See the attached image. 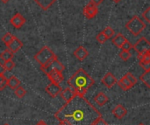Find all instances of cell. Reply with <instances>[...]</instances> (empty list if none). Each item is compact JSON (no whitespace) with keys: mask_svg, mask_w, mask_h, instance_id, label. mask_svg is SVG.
<instances>
[{"mask_svg":"<svg viewBox=\"0 0 150 125\" xmlns=\"http://www.w3.org/2000/svg\"><path fill=\"white\" fill-rule=\"evenodd\" d=\"M0 1H1L2 3H4V4H6V3H8L10 0H0Z\"/></svg>","mask_w":150,"mask_h":125,"instance_id":"obj_39","label":"cell"},{"mask_svg":"<svg viewBox=\"0 0 150 125\" xmlns=\"http://www.w3.org/2000/svg\"><path fill=\"white\" fill-rule=\"evenodd\" d=\"M38 4H39V6L42 9V10H44V11H47V10H48L55 2H56V0H34Z\"/></svg>","mask_w":150,"mask_h":125,"instance_id":"obj_19","label":"cell"},{"mask_svg":"<svg viewBox=\"0 0 150 125\" xmlns=\"http://www.w3.org/2000/svg\"><path fill=\"white\" fill-rule=\"evenodd\" d=\"M142 18L147 21V23H149L150 22V7H149L142 14Z\"/></svg>","mask_w":150,"mask_h":125,"instance_id":"obj_33","label":"cell"},{"mask_svg":"<svg viewBox=\"0 0 150 125\" xmlns=\"http://www.w3.org/2000/svg\"><path fill=\"white\" fill-rule=\"evenodd\" d=\"M127 38L123 35V34H121V33H118L117 35H115V37L112 39V44L113 45H115L117 47H119V48H121V46L124 45V43L127 41Z\"/></svg>","mask_w":150,"mask_h":125,"instance_id":"obj_18","label":"cell"},{"mask_svg":"<svg viewBox=\"0 0 150 125\" xmlns=\"http://www.w3.org/2000/svg\"><path fill=\"white\" fill-rule=\"evenodd\" d=\"M54 117L68 125H91L102 117V115L84 96L76 94L55 112Z\"/></svg>","mask_w":150,"mask_h":125,"instance_id":"obj_1","label":"cell"},{"mask_svg":"<svg viewBox=\"0 0 150 125\" xmlns=\"http://www.w3.org/2000/svg\"><path fill=\"white\" fill-rule=\"evenodd\" d=\"M96 39H97L98 42V43H100V44H104V43H105V42L107 41V39H107V37L105 35V33H104L103 32H99V33L97 35Z\"/></svg>","mask_w":150,"mask_h":125,"instance_id":"obj_26","label":"cell"},{"mask_svg":"<svg viewBox=\"0 0 150 125\" xmlns=\"http://www.w3.org/2000/svg\"><path fill=\"white\" fill-rule=\"evenodd\" d=\"M102 83L107 88H112L116 83H117V79L116 77L110 72H108L101 80Z\"/></svg>","mask_w":150,"mask_h":125,"instance_id":"obj_10","label":"cell"},{"mask_svg":"<svg viewBox=\"0 0 150 125\" xmlns=\"http://www.w3.org/2000/svg\"><path fill=\"white\" fill-rule=\"evenodd\" d=\"M14 94H15V96H16L17 97H18V98H23V97L26 95V90H25L24 88L18 86L17 88L14 89Z\"/></svg>","mask_w":150,"mask_h":125,"instance_id":"obj_23","label":"cell"},{"mask_svg":"<svg viewBox=\"0 0 150 125\" xmlns=\"http://www.w3.org/2000/svg\"><path fill=\"white\" fill-rule=\"evenodd\" d=\"M73 54L78 60L83 61L89 56V52L87 51V49L84 46H80L74 51Z\"/></svg>","mask_w":150,"mask_h":125,"instance_id":"obj_12","label":"cell"},{"mask_svg":"<svg viewBox=\"0 0 150 125\" xmlns=\"http://www.w3.org/2000/svg\"><path fill=\"white\" fill-rule=\"evenodd\" d=\"M3 66H4V69L6 71H11V70L13 69L15 64H14V62L12 60H8V61H4Z\"/></svg>","mask_w":150,"mask_h":125,"instance_id":"obj_28","label":"cell"},{"mask_svg":"<svg viewBox=\"0 0 150 125\" xmlns=\"http://www.w3.org/2000/svg\"><path fill=\"white\" fill-rule=\"evenodd\" d=\"M119 56H120V58L121 60H123L127 61V60H128L131 58L132 54H131V53H130V52H127V51H123V50H122V51L120 53Z\"/></svg>","mask_w":150,"mask_h":125,"instance_id":"obj_25","label":"cell"},{"mask_svg":"<svg viewBox=\"0 0 150 125\" xmlns=\"http://www.w3.org/2000/svg\"><path fill=\"white\" fill-rule=\"evenodd\" d=\"M0 59L3 61H8V60H11L13 59V53L11 52H10L8 49L4 50V52H2L0 53Z\"/></svg>","mask_w":150,"mask_h":125,"instance_id":"obj_21","label":"cell"},{"mask_svg":"<svg viewBox=\"0 0 150 125\" xmlns=\"http://www.w3.org/2000/svg\"><path fill=\"white\" fill-rule=\"evenodd\" d=\"M125 76L127 77V79L134 86L137 83V79H136V77H135L132 73L128 72V73H127V74H125Z\"/></svg>","mask_w":150,"mask_h":125,"instance_id":"obj_31","label":"cell"},{"mask_svg":"<svg viewBox=\"0 0 150 125\" xmlns=\"http://www.w3.org/2000/svg\"><path fill=\"white\" fill-rule=\"evenodd\" d=\"M76 94V92L74 91V89L71 88L70 87H69V88H64V89H62V91H61V93H60L62 98L66 103L69 102V100H71V99L75 96Z\"/></svg>","mask_w":150,"mask_h":125,"instance_id":"obj_15","label":"cell"},{"mask_svg":"<svg viewBox=\"0 0 150 125\" xmlns=\"http://www.w3.org/2000/svg\"><path fill=\"white\" fill-rule=\"evenodd\" d=\"M113 2H115V3H119V2H120V0H112Z\"/></svg>","mask_w":150,"mask_h":125,"instance_id":"obj_41","label":"cell"},{"mask_svg":"<svg viewBox=\"0 0 150 125\" xmlns=\"http://www.w3.org/2000/svg\"><path fill=\"white\" fill-rule=\"evenodd\" d=\"M10 23L11 25L17 29H19L22 27V25H24V24L25 23V18L18 12H17L11 19H10Z\"/></svg>","mask_w":150,"mask_h":125,"instance_id":"obj_9","label":"cell"},{"mask_svg":"<svg viewBox=\"0 0 150 125\" xmlns=\"http://www.w3.org/2000/svg\"><path fill=\"white\" fill-rule=\"evenodd\" d=\"M15 36L14 35H12L11 33H10V32H7V33H5L4 36H3V38H2V41L7 46L11 40H12V39L14 38Z\"/></svg>","mask_w":150,"mask_h":125,"instance_id":"obj_24","label":"cell"},{"mask_svg":"<svg viewBox=\"0 0 150 125\" xmlns=\"http://www.w3.org/2000/svg\"><path fill=\"white\" fill-rule=\"evenodd\" d=\"M58 125H68V124H65V123H63V122H59Z\"/></svg>","mask_w":150,"mask_h":125,"instance_id":"obj_40","label":"cell"},{"mask_svg":"<svg viewBox=\"0 0 150 125\" xmlns=\"http://www.w3.org/2000/svg\"><path fill=\"white\" fill-rule=\"evenodd\" d=\"M103 32L105 33V35L107 37V39H111V38L114 35V31H113V29H112V27H110V26L105 27V30L103 31Z\"/></svg>","mask_w":150,"mask_h":125,"instance_id":"obj_27","label":"cell"},{"mask_svg":"<svg viewBox=\"0 0 150 125\" xmlns=\"http://www.w3.org/2000/svg\"><path fill=\"white\" fill-rule=\"evenodd\" d=\"M139 125H145V124H140Z\"/></svg>","mask_w":150,"mask_h":125,"instance_id":"obj_43","label":"cell"},{"mask_svg":"<svg viewBox=\"0 0 150 125\" xmlns=\"http://www.w3.org/2000/svg\"><path fill=\"white\" fill-rule=\"evenodd\" d=\"M91 125H109L104 119H103V117H100L99 119H98L93 124Z\"/></svg>","mask_w":150,"mask_h":125,"instance_id":"obj_35","label":"cell"},{"mask_svg":"<svg viewBox=\"0 0 150 125\" xmlns=\"http://www.w3.org/2000/svg\"><path fill=\"white\" fill-rule=\"evenodd\" d=\"M5 69H4V66H3V64H1L0 63V74H4V73H5Z\"/></svg>","mask_w":150,"mask_h":125,"instance_id":"obj_37","label":"cell"},{"mask_svg":"<svg viewBox=\"0 0 150 125\" xmlns=\"http://www.w3.org/2000/svg\"><path fill=\"white\" fill-rule=\"evenodd\" d=\"M121 49H122L123 51L130 52V50H131V49H133V45H132L128 40H127V41L124 43V45L121 46Z\"/></svg>","mask_w":150,"mask_h":125,"instance_id":"obj_32","label":"cell"},{"mask_svg":"<svg viewBox=\"0 0 150 125\" xmlns=\"http://www.w3.org/2000/svg\"><path fill=\"white\" fill-rule=\"evenodd\" d=\"M112 115L116 117V118H118V119H122L124 117H126L127 116V109L124 107V106H122L121 104H118L113 110H112Z\"/></svg>","mask_w":150,"mask_h":125,"instance_id":"obj_14","label":"cell"},{"mask_svg":"<svg viewBox=\"0 0 150 125\" xmlns=\"http://www.w3.org/2000/svg\"><path fill=\"white\" fill-rule=\"evenodd\" d=\"M133 48L137 52L138 54H142L147 52L150 51V43L149 41L145 38L142 37L134 46Z\"/></svg>","mask_w":150,"mask_h":125,"instance_id":"obj_6","label":"cell"},{"mask_svg":"<svg viewBox=\"0 0 150 125\" xmlns=\"http://www.w3.org/2000/svg\"><path fill=\"white\" fill-rule=\"evenodd\" d=\"M94 100H95V102H96L99 106L102 107V106H105V105L108 103L109 98H108V96H107L105 94H104L103 92H99V93L95 96Z\"/></svg>","mask_w":150,"mask_h":125,"instance_id":"obj_17","label":"cell"},{"mask_svg":"<svg viewBox=\"0 0 150 125\" xmlns=\"http://www.w3.org/2000/svg\"><path fill=\"white\" fill-rule=\"evenodd\" d=\"M6 46H7V48H8V50L10 52L14 53H17L18 51H19L22 48L23 44H22V42L17 37H14L12 39V40Z\"/></svg>","mask_w":150,"mask_h":125,"instance_id":"obj_11","label":"cell"},{"mask_svg":"<svg viewBox=\"0 0 150 125\" xmlns=\"http://www.w3.org/2000/svg\"><path fill=\"white\" fill-rule=\"evenodd\" d=\"M103 1H104V0H91V1H90V4H91L95 5V6H98V5H99L101 3H103Z\"/></svg>","mask_w":150,"mask_h":125,"instance_id":"obj_36","label":"cell"},{"mask_svg":"<svg viewBox=\"0 0 150 125\" xmlns=\"http://www.w3.org/2000/svg\"><path fill=\"white\" fill-rule=\"evenodd\" d=\"M117 82H118L119 86L120 87V88L122 90H124V91H127V90L131 89L134 87V85L127 79V77L125 75L121 79H120L119 81H117Z\"/></svg>","mask_w":150,"mask_h":125,"instance_id":"obj_16","label":"cell"},{"mask_svg":"<svg viewBox=\"0 0 150 125\" xmlns=\"http://www.w3.org/2000/svg\"><path fill=\"white\" fill-rule=\"evenodd\" d=\"M138 59L140 61H150V51L142 54H138Z\"/></svg>","mask_w":150,"mask_h":125,"instance_id":"obj_29","label":"cell"},{"mask_svg":"<svg viewBox=\"0 0 150 125\" xmlns=\"http://www.w3.org/2000/svg\"><path fill=\"white\" fill-rule=\"evenodd\" d=\"M36 125H47V124L44 121H40V122H39V123H38Z\"/></svg>","mask_w":150,"mask_h":125,"instance_id":"obj_38","label":"cell"},{"mask_svg":"<svg viewBox=\"0 0 150 125\" xmlns=\"http://www.w3.org/2000/svg\"><path fill=\"white\" fill-rule=\"evenodd\" d=\"M126 28L134 36H138L146 28V25L139 17L134 16L126 24Z\"/></svg>","mask_w":150,"mask_h":125,"instance_id":"obj_4","label":"cell"},{"mask_svg":"<svg viewBox=\"0 0 150 125\" xmlns=\"http://www.w3.org/2000/svg\"><path fill=\"white\" fill-rule=\"evenodd\" d=\"M7 81L8 79L4 74H0V90H3L7 87Z\"/></svg>","mask_w":150,"mask_h":125,"instance_id":"obj_30","label":"cell"},{"mask_svg":"<svg viewBox=\"0 0 150 125\" xmlns=\"http://www.w3.org/2000/svg\"><path fill=\"white\" fill-rule=\"evenodd\" d=\"M3 125H10L9 124H3Z\"/></svg>","mask_w":150,"mask_h":125,"instance_id":"obj_42","label":"cell"},{"mask_svg":"<svg viewBox=\"0 0 150 125\" xmlns=\"http://www.w3.org/2000/svg\"><path fill=\"white\" fill-rule=\"evenodd\" d=\"M83 15L85 16V18H87L88 19H91L93 18H95L98 13V7L91 4H88L84 8H83Z\"/></svg>","mask_w":150,"mask_h":125,"instance_id":"obj_8","label":"cell"},{"mask_svg":"<svg viewBox=\"0 0 150 125\" xmlns=\"http://www.w3.org/2000/svg\"><path fill=\"white\" fill-rule=\"evenodd\" d=\"M40 69L42 70L43 73H45V74H47L48 73L51 72H55V71H59V72H63L64 70V66L62 65V63H61L59 61V60L57 58H55L54 60H53L50 63H48L47 66L40 67Z\"/></svg>","mask_w":150,"mask_h":125,"instance_id":"obj_5","label":"cell"},{"mask_svg":"<svg viewBox=\"0 0 150 125\" xmlns=\"http://www.w3.org/2000/svg\"><path fill=\"white\" fill-rule=\"evenodd\" d=\"M45 91L47 93V95L49 96H51L52 98H55L57 96L60 95L61 91H62V88L59 84H56V83H54V82H51L50 84H48L46 88H45Z\"/></svg>","mask_w":150,"mask_h":125,"instance_id":"obj_7","label":"cell"},{"mask_svg":"<svg viewBox=\"0 0 150 125\" xmlns=\"http://www.w3.org/2000/svg\"><path fill=\"white\" fill-rule=\"evenodd\" d=\"M47 76L48 77V79L50 80L51 82H54V83H56V84H60L64 79L62 72H59V71L48 73L47 74Z\"/></svg>","mask_w":150,"mask_h":125,"instance_id":"obj_13","label":"cell"},{"mask_svg":"<svg viewBox=\"0 0 150 125\" xmlns=\"http://www.w3.org/2000/svg\"><path fill=\"white\" fill-rule=\"evenodd\" d=\"M55 58H57V57L54 53V52L48 46H43L34 55V60L40 65V67L47 66L48 63H50Z\"/></svg>","mask_w":150,"mask_h":125,"instance_id":"obj_3","label":"cell"},{"mask_svg":"<svg viewBox=\"0 0 150 125\" xmlns=\"http://www.w3.org/2000/svg\"><path fill=\"white\" fill-rule=\"evenodd\" d=\"M94 83V80L83 68L78 69L68 81L69 87L81 96H84Z\"/></svg>","mask_w":150,"mask_h":125,"instance_id":"obj_2","label":"cell"},{"mask_svg":"<svg viewBox=\"0 0 150 125\" xmlns=\"http://www.w3.org/2000/svg\"><path fill=\"white\" fill-rule=\"evenodd\" d=\"M140 80L148 87L150 88V70L145 71L140 77Z\"/></svg>","mask_w":150,"mask_h":125,"instance_id":"obj_22","label":"cell"},{"mask_svg":"<svg viewBox=\"0 0 150 125\" xmlns=\"http://www.w3.org/2000/svg\"><path fill=\"white\" fill-rule=\"evenodd\" d=\"M7 86L10 88H11V89L14 90L18 86H20V81L17 77H15L14 75H12V76L10 77V79H8V81H7Z\"/></svg>","mask_w":150,"mask_h":125,"instance_id":"obj_20","label":"cell"},{"mask_svg":"<svg viewBox=\"0 0 150 125\" xmlns=\"http://www.w3.org/2000/svg\"><path fill=\"white\" fill-rule=\"evenodd\" d=\"M140 66L145 71L150 70V61H140Z\"/></svg>","mask_w":150,"mask_h":125,"instance_id":"obj_34","label":"cell"}]
</instances>
